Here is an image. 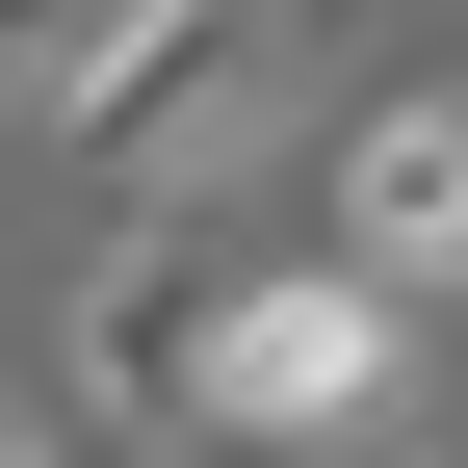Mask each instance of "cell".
Returning a JSON list of instances; mask_svg holds the SVG:
<instances>
[{
  "label": "cell",
  "instance_id": "6",
  "mask_svg": "<svg viewBox=\"0 0 468 468\" xmlns=\"http://www.w3.org/2000/svg\"><path fill=\"white\" fill-rule=\"evenodd\" d=\"M0 468H52V417H27V390H0Z\"/></svg>",
  "mask_w": 468,
  "mask_h": 468
},
{
  "label": "cell",
  "instance_id": "1",
  "mask_svg": "<svg viewBox=\"0 0 468 468\" xmlns=\"http://www.w3.org/2000/svg\"><path fill=\"white\" fill-rule=\"evenodd\" d=\"M390 417H417V286H365V261H208L156 442H208V468H365Z\"/></svg>",
  "mask_w": 468,
  "mask_h": 468
},
{
  "label": "cell",
  "instance_id": "4",
  "mask_svg": "<svg viewBox=\"0 0 468 468\" xmlns=\"http://www.w3.org/2000/svg\"><path fill=\"white\" fill-rule=\"evenodd\" d=\"M183 313H208V261H183V234H131V261L79 286V390H104L131 442H156V390H183Z\"/></svg>",
  "mask_w": 468,
  "mask_h": 468
},
{
  "label": "cell",
  "instance_id": "5",
  "mask_svg": "<svg viewBox=\"0 0 468 468\" xmlns=\"http://www.w3.org/2000/svg\"><path fill=\"white\" fill-rule=\"evenodd\" d=\"M79 52H104V0H0V104H52Z\"/></svg>",
  "mask_w": 468,
  "mask_h": 468
},
{
  "label": "cell",
  "instance_id": "3",
  "mask_svg": "<svg viewBox=\"0 0 468 468\" xmlns=\"http://www.w3.org/2000/svg\"><path fill=\"white\" fill-rule=\"evenodd\" d=\"M338 261L365 286H468V79H390V104H338Z\"/></svg>",
  "mask_w": 468,
  "mask_h": 468
},
{
  "label": "cell",
  "instance_id": "2",
  "mask_svg": "<svg viewBox=\"0 0 468 468\" xmlns=\"http://www.w3.org/2000/svg\"><path fill=\"white\" fill-rule=\"evenodd\" d=\"M313 27L338 0H104V52L52 79V131H79L131 208H183V183H234V156L313 104Z\"/></svg>",
  "mask_w": 468,
  "mask_h": 468
}]
</instances>
